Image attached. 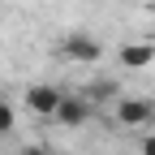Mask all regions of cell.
I'll return each instance as SVG.
<instances>
[{
	"mask_svg": "<svg viewBox=\"0 0 155 155\" xmlns=\"http://www.w3.org/2000/svg\"><path fill=\"white\" fill-rule=\"evenodd\" d=\"M61 56L73 61V65H95V61L104 56V43H99L95 35H86V30H73V35L61 39Z\"/></svg>",
	"mask_w": 155,
	"mask_h": 155,
	"instance_id": "1",
	"label": "cell"
},
{
	"mask_svg": "<svg viewBox=\"0 0 155 155\" xmlns=\"http://www.w3.org/2000/svg\"><path fill=\"white\" fill-rule=\"evenodd\" d=\"M147 9H151V13H155V0H147Z\"/></svg>",
	"mask_w": 155,
	"mask_h": 155,
	"instance_id": "8",
	"label": "cell"
},
{
	"mask_svg": "<svg viewBox=\"0 0 155 155\" xmlns=\"http://www.w3.org/2000/svg\"><path fill=\"white\" fill-rule=\"evenodd\" d=\"M151 116H155V104H151V99H142V95H129V99L116 104V121H121L125 129H142Z\"/></svg>",
	"mask_w": 155,
	"mask_h": 155,
	"instance_id": "3",
	"label": "cell"
},
{
	"mask_svg": "<svg viewBox=\"0 0 155 155\" xmlns=\"http://www.w3.org/2000/svg\"><path fill=\"white\" fill-rule=\"evenodd\" d=\"M116 61H121L125 69H151V65H155V43H147V39H129V43L116 48Z\"/></svg>",
	"mask_w": 155,
	"mask_h": 155,
	"instance_id": "4",
	"label": "cell"
},
{
	"mask_svg": "<svg viewBox=\"0 0 155 155\" xmlns=\"http://www.w3.org/2000/svg\"><path fill=\"white\" fill-rule=\"evenodd\" d=\"M138 147H142V155H155V134H142Z\"/></svg>",
	"mask_w": 155,
	"mask_h": 155,
	"instance_id": "7",
	"label": "cell"
},
{
	"mask_svg": "<svg viewBox=\"0 0 155 155\" xmlns=\"http://www.w3.org/2000/svg\"><path fill=\"white\" fill-rule=\"evenodd\" d=\"M56 104H61V91H56V86H30L26 91V108L35 112V116H48V121H52V112H56Z\"/></svg>",
	"mask_w": 155,
	"mask_h": 155,
	"instance_id": "5",
	"label": "cell"
},
{
	"mask_svg": "<svg viewBox=\"0 0 155 155\" xmlns=\"http://www.w3.org/2000/svg\"><path fill=\"white\" fill-rule=\"evenodd\" d=\"M91 99H82V95H61V104H56L52 112V121L56 125H65V129H78V125H86L91 121Z\"/></svg>",
	"mask_w": 155,
	"mask_h": 155,
	"instance_id": "2",
	"label": "cell"
},
{
	"mask_svg": "<svg viewBox=\"0 0 155 155\" xmlns=\"http://www.w3.org/2000/svg\"><path fill=\"white\" fill-rule=\"evenodd\" d=\"M13 125H17L13 104H9V99H0V134H13Z\"/></svg>",
	"mask_w": 155,
	"mask_h": 155,
	"instance_id": "6",
	"label": "cell"
}]
</instances>
